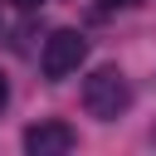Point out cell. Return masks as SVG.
<instances>
[{
    "label": "cell",
    "mask_w": 156,
    "mask_h": 156,
    "mask_svg": "<svg viewBox=\"0 0 156 156\" xmlns=\"http://www.w3.org/2000/svg\"><path fill=\"white\" fill-rule=\"evenodd\" d=\"M83 107H88L98 122H117V117L132 107V83H127V73L112 68V63L93 68V73L83 78Z\"/></svg>",
    "instance_id": "1"
},
{
    "label": "cell",
    "mask_w": 156,
    "mask_h": 156,
    "mask_svg": "<svg viewBox=\"0 0 156 156\" xmlns=\"http://www.w3.org/2000/svg\"><path fill=\"white\" fill-rule=\"evenodd\" d=\"M88 58V39L78 34V29H54L49 39H44V54H39V68H44V78H68V73H78V63Z\"/></svg>",
    "instance_id": "2"
},
{
    "label": "cell",
    "mask_w": 156,
    "mask_h": 156,
    "mask_svg": "<svg viewBox=\"0 0 156 156\" xmlns=\"http://www.w3.org/2000/svg\"><path fill=\"white\" fill-rule=\"evenodd\" d=\"M73 141H78L73 127L58 122V117H44V122L24 127V151H29V156H68Z\"/></svg>",
    "instance_id": "3"
},
{
    "label": "cell",
    "mask_w": 156,
    "mask_h": 156,
    "mask_svg": "<svg viewBox=\"0 0 156 156\" xmlns=\"http://www.w3.org/2000/svg\"><path fill=\"white\" fill-rule=\"evenodd\" d=\"M102 10H132V5H141V0H98Z\"/></svg>",
    "instance_id": "4"
},
{
    "label": "cell",
    "mask_w": 156,
    "mask_h": 156,
    "mask_svg": "<svg viewBox=\"0 0 156 156\" xmlns=\"http://www.w3.org/2000/svg\"><path fill=\"white\" fill-rule=\"evenodd\" d=\"M10 5H15V10H39L44 0H10Z\"/></svg>",
    "instance_id": "5"
},
{
    "label": "cell",
    "mask_w": 156,
    "mask_h": 156,
    "mask_svg": "<svg viewBox=\"0 0 156 156\" xmlns=\"http://www.w3.org/2000/svg\"><path fill=\"white\" fill-rule=\"evenodd\" d=\"M10 102V83H5V73H0V107Z\"/></svg>",
    "instance_id": "6"
}]
</instances>
